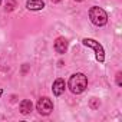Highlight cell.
I'll use <instances>...</instances> for the list:
<instances>
[{"mask_svg": "<svg viewBox=\"0 0 122 122\" xmlns=\"http://www.w3.org/2000/svg\"><path fill=\"white\" fill-rule=\"evenodd\" d=\"M26 7L32 12H37V10H43L45 9V2L43 0H27L26 2Z\"/></svg>", "mask_w": 122, "mask_h": 122, "instance_id": "cell-7", "label": "cell"}, {"mask_svg": "<svg viewBox=\"0 0 122 122\" xmlns=\"http://www.w3.org/2000/svg\"><path fill=\"white\" fill-rule=\"evenodd\" d=\"M116 83L118 86H121V73H116Z\"/></svg>", "mask_w": 122, "mask_h": 122, "instance_id": "cell-10", "label": "cell"}, {"mask_svg": "<svg viewBox=\"0 0 122 122\" xmlns=\"http://www.w3.org/2000/svg\"><path fill=\"white\" fill-rule=\"evenodd\" d=\"M65 88H66L65 81H63V79H60V78H57V79L53 82V85H52L53 95H55V96H60V95L65 92Z\"/></svg>", "mask_w": 122, "mask_h": 122, "instance_id": "cell-6", "label": "cell"}, {"mask_svg": "<svg viewBox=\"0 0 122 122\" xmlns=\"http://www.w3.org/2000/svg\"><path fill=\"white\" fill-rule=\"evenodd\" d=\"M15 7H16V2H15V0H9L7 5H6V10L12 12V10H15Z\"/></svg>", "mask_w": 122, "mask_h": 122, "instance_id": "cell-9", "label": "cell"}, {"mask_svg": "<svg viewBox=\"0 0 122 122\" xmlns=\"http://www.w3.org/2000/svg\"><path fill=\"white\" fill-rule=\"evenodd\" d=\"M36 109L40 115H49L53 111V102L49 98H40L36 103Z\"/></svg>", "mask_w": 122, "mask_h": 122, "instance_id": "cell-4", "label": "cell"}, {"mask_svg": "<svg viewBox=\"0 0 122 122\" xmlns=\"http://www.w3.org/2000/svg\"><path fill=\"white\" fill-rule=\"evenodd\" d=\"M53 47H55V50H56L57 53H60V55L66 53V50H68V39H65V37H57V39L55 40Z\"/></svg>", "mask_w": 122, "mask_h": 122, "instance_id": "cell-5", "label": "cell"}, {"mask_svg": "<svg viewBox=\"0 0 122 122\" xmlns=\"http://www.w3.org/2000/svg\"><path fill=\"white\" fill-rule=\"evenodd\" d=\"M82 43H83L86 47H91V49L95 50V57H96V60H98L99 63H103V62H105V49H103V46H102L99 42H96L95 39L85 37V39L82 40Z\"/></svg>", "mask_w": 122, "mask_h": 122, "instance_id": "cell-3", "label": "cell"}, {"mask_svg": "<svg viewBox=\"0 0 122 122\" xmlns=\"http://www.w3.org/2000/svg\"><path fill=\"white\" fill-rule=\"evenodd\" d=\"M75 2H83V0H75Z\"/></svg>", "mask_w": 122, "mask_h": 122, "instance_id": "cell-13", "label": "cell"}, {"mask_svg": "<svg viewBox=\"0 0 122 122\" xmlns=\"http://www.w3.org/2000/svg\"><path fill=\"white\" fill-rule=\"evenodd\" d=\"M68 85H69V89H71L72 93L79 95V93H82V92L88 88V78H86L83 73H81V72L73 73V75L71 76Z\"/></svg>", "mask_w": 122, "mask_h": 122, "instance_id": "cell-1", "label": "cell"}, {"mask_svg": "<svg viewBox=\"0 0 122 122\" xmlns=\"http://www.w3.org/2000/svg\"><path fill=\"white\" fill-rule=\"evenodd\" d=\"M89 19H91V22H92L95 26H98V27L105 26V25L108 23V15H106V12H105L102 7H99V6H93V7L89 9Z\"/></svg>", "mask_w": 122, "mask_h": 122, "instance_id": "cell-2", "label": "cell"}, {"mask_svg": "<svg viewBox=\"0 0 122 122\" xmlns=\"http://www.w3.org/2000/svg\"><path fill=\"white\" fill-rule=\"evenodd\" d=\"M0 5H2V0H0Z\"/></svg>", "mask_w": 122, "mask_h": 122, "instance_id": "cell-14", "label": "cell"}, {"mask_svg": "<svg viewBox=\"0 0 122 122\" xmlns=\"http://www.w3.org/2000/svg\"><path fill=\"white\" fill-rule=\"evenodd\" d=\"M3 95V89H0V96H2Z\"/></svg>", "mask_w": 122, "mask_h": 122, "instance_id": "cell-12", "label": "cell"}, {"mask_svg": "<svg viewBox=\"0 0 122 122\" xmlns=\"http://www.w3.org/2000/svg\"><path fill=\"white\" fill-rule=\"evenodd\" d=\"M19 109H20V113H22V115H29V113L32 112V109H33L32 101L23 99V101L20 102V105H19Z\"/></svg>", "mask_w": 122, "mask_h": 122, "instance_id": "cell-8", "label": "cell"}, {"mask_svg": "<svg viewBox=\"0 0 122 122\" xmlns=\"http://www.w3.org/2000/svg\"><path fill=\"white\" fill-rule=\"evenodd\" d=\"M53 3H59V2H62V0H52Z\"/></svg>", "mask_w": 122, "mask_h": 122, "instance_id": "cell-11", "label": "cell"}]
</instances>
